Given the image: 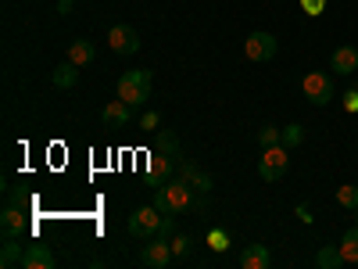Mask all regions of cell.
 <instances>
[{
    "label": "cell",
    "instance_id": "1",
    "mask_svg": "<svg viewBox=\"0 0 358 269\" xmlns=\"http://www.w3.org/2000/svg\"><path fill=\"white\" fill-rule=\"evenodd\" d=\"M194 201H197V191L187 184V179H165L162 187H155V208L158 212H165V216H183V212H190L194 208Z\"/></svg>",
    "mask_w": 358,
    "mask_h": 269
},
{
    "label": "cell",
    "instance_id": "2",
    "mask_svg": "<svg viewBox=\"0 0 358 269\" xmlns=\"http://www.w3.org/2000/svg\"><path fill=\"white\" fill-rule=\"evenodd\" d=\"M115 94L118 101H126V104H143L147 97H151V72H143V69H129L122 79H118L115 86Z\"/></svg>",
    "mask_w": 358,
    "mask_h": 269
},
{
    "label": "cell",
    "instance_id": "3",
    "mask_svg": "<svg viewBox=\"0 0 358 269\" xmlns=\"http://www.w3.org/2000/svg\"><path fill=\"white\" fill-rule=\"evenodd\" d=\"M287 169H290V155H287L283 144L262 147V155H258V176L265 179V184H276Z\"/></svg>",
    "mask_w": 358,
    "mask_h": 269
},
{
    "label": "cell",
    "instance_id": "4",
    "mask_svg": "<svg viewBox=\"0 0 358 269\" xmlns=\"http://www.w3.org/2000/svg\"><path fill=\"white\" fill-rule=\"evenodd\" d=\"M162 219H165V212H158L155 205H143L129 216V233L136 237V241H151V237H158V230H162Z\"/></svg>",
    "mask_w": 358,
    "mask_h": 269
},
{
    "label": "cell",
    "instance_id": "5",
    "mask_svg": "<svg viewBox=\"0 0 358 269\" xmlns=\"http://www.w3.org/2000/svg\"><path fill=\"white\" fill-rule=\"evenodd\" d=\"M301 90H305V97H308L315 108H326V104L337 97L334 76H330V72H308V76L301 79Z\"/></svg>",
    "mask_w": 358,
    "mask_h": 269
},
{
    "label": "cell",
    "instance_id": "6",
    "mask_svg": "<svg viewBox=\"0 0 358 269\" xmlns=\"http://www.w3.org/2000/svg\"><path fill=\"white\" fill-rule=\"evenodd\" d=\"M140 265H147V269H165L176 255H172V244L165 241V237H151L143 248H140Z\"/></svg>",
    "mask_w": 358,
    "mask_h": 269
},
{
    "label": "cell",
    "instance_id": "7",
    "mask_svg": "<svg viewBox=\"0 0 358 269\" xmlns=\"http://www.w3.org/2000/svg\"><path fill=\"white\" fill-rule=\"evenodd\" d=\"M244 54L251 57V62H273V57L280 54V40L273 33H251L248 43H244Z\"/></svg>",
    "mask_w": 358,
    "mask_h": 269
},
{
    "label": "cell",
    "instance_id": "8",
    "mask_svg": "<svg viewBox=\"0 0 358 269\" xmlns=\"http://www.w3.org/2000/svg\"><path fill=\"white\" fill-rule=\"evenodd\" d=\"M108 47H111L115 54H122V57L136 54V50H140L136 29H133V25H111V29H108Z\"/></svg>",
    "mask_w": 358,
    "mask_h": 269
},
{
    "label": "cell",
    "instance_id": "9",
    "mask_svg": "<svg viewBox=\"0 0 358 269\" xmlns=\"http://www.w3.org/2000/svg\"><path fill=\"white\" fill-rule=\"evenodd\" d=\"M0 230H4V237H22L29 233V212L25 205H4V212H0Z\"/></svg>",
    "mask_w": 358,
    "mask_h": 269
},
{
    "label": "cell",
    "instance_id": "10",
    "mask_svg": "<svg viewBox=\"0 0 358 269\" xmlns=\"http://www.w3.org/2000/svg\"><path fill=\"white\" fill-rule=\"evenodd\" d=\"M330 65H334V72H337V76H351V72L358 69V47H355V43L337 47V50L330 54Z\"/></svg>",
    "mask_w": 358,
    "mask_h": 269
},
{
    "label": "cell",
    "instance_id": "11",
    "mask_svg": "<svg viewBox=\"0 0 358 269\" xmlns=\"http://www.w3.org/2000/svg\"><path fill=\"white\" fill-rule=\"evenodd\" d=\"M179 179H187V184H190L194 191H204V194L215 187V179L208 176L204 169H197L194 162H179Z\"/></svg>",
    "mask_w": 358,
    "mask_h": 269
},
{
    "label": "cell",
    "instance_id": "12",
    "mask_svg": "<svg viewBox=\"0 0 358 269\" xmlns=\"http://www.w3.org/2000/svg\"><path fill=\"white\" fill-rule=\"evenodd\" d=\"M101 118H104L108 126L122 130V126H129V123H133V104H126V101H111V104H104Z\"/></svg>",
    "mask_w": 358,
    "mask_h": 269
},
{
    "label": "cell",
    "instance_id": "13",
    "mask_svg": "<svg viewBox=\"0 0 358 269\" xmlns=\"http://www.w3.org/2000/svg\"><path fill=\"white\" fill-rule=\"evenodd\" d=\"M22 265H25V269H54V255H50V248H47V244L33 241V244L25 248Z\"/></svg>",
    "mask_w": 358,
    "mask_h": 269
},
{
    "label": "cell",
    "instance_id": "14",
    "mask_svg": "<svg viewBox=\"0 0 358 269\" xmlns=\"http://www.w3.org/2000/svg\"><path fill=\"white\" fill-rule=\"evenodd\" d=\"M172 172H176V165H172V158H169V155H151V169H147V184H151V187H162L165 179H172Z\"/></svg>",
    "mask_w": 358,
    "mask_h": 269
},
{
    "label": "cell",
    "instance_id": "15",
    "mask_svg": "<svg viewBox=\"0 0 358 269\" xmlns=\"http://www.w3.org/2000/svg\"><path fill=\"white\" fill-rule=\"evenodd\" d=\"M241 265L244 269H268L273 265V251H268L265 244H248L241 251Z\"/></svg>",
    "mask_w": 358,
    "mask_h": 269
},
{
    "label": "cell",
    "instance_id": "16",
    "mask_svg": "<svg viewBox=\"0 0 358 269\" xmlns=\"http://www.w3.org/2000/svg\"><path fill=\"white\" fill-rule=\"evenodd\" d=\"M50 83H54L57 90H72V86L79 83V65H76V62H65V65H57V69L50 72Z\"/></svg>",
    "mask_w": 358,
    "mask_h": 269
},
{
    "label": "cell",
    "instance_id": "17",
    "mask_svg": "<svg viewBox=\"0 0 358 269\" xmlns=\"http://www.w3.org/2000/svg\"><path fill=\"white\" fill-rule=\"evenodd\" d=\"M94 57H97V50H94V43H90V40H76V43L69 47V62H76L79 69H86Z\"/></svg>",
    "mask_w": 358,
    "mask_h": 269
},
{
    "label": "cell",
    "instance_id": "18",
    "mask_svg": "<svg viewBox=\"0 0 358 269\" xmlns=\"http://www.w3.org/2000/svg\"><path fill=\"white\" fill-rule=\"evenodd\" d=\"M315 265H319V269H341V265H344L341 248H337V244H322V248L315 251Z\"/></svg>",
    "mask_w": 358,
    "mask_h": 269
},
{
    "label": "cell",
    "instance_id": "19",
    "mask_svg": "<svg viewBox=\"0 0 358 269\" xmlns=\"http://www.w3.org/2000/svg\"><path fill=\"white\" fill-rule=\"evenodd\" d=\"M22 258H25V251L18 248V237H8V241H4V251H0V265L11 269V265H18Z\"/></svg>",
    "mask_w": 358,
    "mask_h": 269
},
{
    "label": "cell",
    "instance_id": "20",
    "mask_svg": "<svg viewBox=\"0 0 358 269\" xmlns=\"http://www.w3.org/2000/svg\"><path fill=\"white\" fill-rule=\"evenodd\" d=\"M341 255H344V262H355L358 265V226H351L341 237Z\"/></svg>",
    "mask_w": 358,
    "mask_h": 269
},
{
    "label": "cell",
    "instance_id": "21",
    "mask_svg": "<svg viewBox=\"0 0 358 269\" xmlns=\"http://www.w3.org/2000/svg\"><path fill=\"white\" fill-rule=\"evenodd\" d=\"M280 144L287 147V151H294V147H301V144H305V126H301V123H290V126H283Z\"/></svg>",
    "mask_w": 358,
    "mask_h": 269
},
{
    "label": "cell",
    "instance_id": "22",
    "mask_svg": "<svg viewBox=\"0 0 358 269\" xmlns=\"http://www.w3.org/2000/svg\"><path fill=\"white\" fill-rule=\"evenodd\" d=\"M155 151L158 155H169V158H176L179 155V140H176V133H158V144H155Z\"/></svg>",
    "mask_w": 358,
    "mask_h": 269
},
{
    "label": "cell",
    "instance_id": "23",
    "mask_svg": "<svg viewBox=\"0 0 358 269\" xmlns=\"http://www.w3.org/2000/svg\"><path fill=\"white\" fill-rule=\"evenodd\" d=\"M172 255L176 258H190V248H194V237H187V233H172Z\"/></svg>",
    "mask_w": 358,
    "mask_h": 269
},
{
    "label": "cell",
    "instance_id": "24",
    "mask_svg": "<svg viewBox=\"0 0 358 269\" xmlns=\"http://www.w3.org/2000/svg\"><path fill=\"white\" fill-rule=\"evenodd\" d=\"M337 205H344L348 212H355V208H358V187H355V184L337 187Z\"/></svg>",
    "mask_w": 358,
    "mask_h": 269
},
{
    "label": "cell",
    "instance_id": "25",
    "mask_svg": "<svg viewBox=\"0 0 358 269\" xmlns=\"http://www.w3.org/2000/svg\"><path fill=\"white\" fill-rule=\"evenodd\" d=\"M280 137H283V126H262V130H258V144H262V147L280 144Z\"/></svg>",
    "mask_w": 358,
    "mask_h": 269
},
{
    "label": "cell",
    "instance_id": "26",
    "mask_svg": "<svg viewBox=\"0 0 358 269\" xmlns=\"http://www.w3.org/2000/svg\"><path fill=\"white\" fill-rule=\"evenodd\" d=\"M208 248H212V251H226L229 248V233L226 230H212V233H208Z\"/></svg>",
    "mask_w": 358,
    "mask_h": 269
},
{
    "label": "cell",
    "instance_id": "27",
    "mask_svg": "<svg viewBox=\"0 0 358 269\" xmlns=\"http://www.w3.org/2000/svg\"><path fill=\"white\" fill-rule=\"evenodd\" d=\"M158 123H162V115H158V111H143V115H140V130H151V133H155Z\"/></svg>",
    "mask_w": 358,
    "mask_h": 269
},
{
    "label": "cell",
    "instance_id": "28",
    "mask_svg": "<svg viewBox=\"0 0 358 269\" xmlns=\"http://www.w3.org/2000/svg\"><path fill=\"white\" fill-rule=\"evenodd\" d=\"M326 4H330V0H301V8H305L312 18H315V15H322V11H326Z\"/></svg>",
    "mask_w": 358,
    "mask_h": 269
},
{
    "label": "cell",
    "instance_id": "29",
    "mask_svg": "<svg viewBox=\"0 0 358 269\" xmlns=\"http://www.w3.org/2000/svg\"><path fill=\"white\" fill-rule=\"evenodd\" d=\"M8 201H11V205H29V194H25L22 187H11V194H8Z\"/></svg>",
    "mask_w": 358,
    "mask_h": 269
},
{
    "label": "cell",
    "instance_id": "30",
    "mask_svg": "<svg viewBox=\"0 0 358 269\" xmlns=\"http://www.w3.org/2000/svg\"><path fill=\"white\" fill-rule=\"evenodd\" d=\"M176 233V216H165L162 219V230H158V237H172Z\"/></svg>",
    "mask_w": 358,
    "mask_h": 269
},
{
    "label": "cell",
    "instance_id": "31",
    "mask_svg": "<svg viewBox=\"0 0 358 269\" xmlns=\"http://www.w3.org/2000/svg\"><path fill=\"white\" fill-rule=\"evenodd\" d=\"M344 108L348 111H358V90H348V94H344Z\"/></svg>",
    "mask_w": 358,
    "mask_h": 269
},
{
    "label": "cell",
    "instance_id": "32",
    "mask_svg": "<svg viewBox=\"0 0 358 269\" xmlns=\"http://www.w3.org/2000/svg\"><path fill=\"white\" fill-rule=\"evenodd\" d=\"M297 219H301V223H312L315 216H312V208H308V205H297Z\"/></svg>",
    "mask_w": 358,
    "mask_h": 269
},
{
    "label": "cell",
    "instance_id": "33",
    "mask_svg": "<svg viewBox=\"0 0 358 269\" xmlns=\"http://www.w3.org/2000/svg\"><path fill=\"white\" fill-rule=\"evenodd\" d=\"M76 8V0H57V15H72Z\"/></svg>",
    "mask_w": 358,
    "mask_h": 269
}]
</instances>
